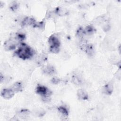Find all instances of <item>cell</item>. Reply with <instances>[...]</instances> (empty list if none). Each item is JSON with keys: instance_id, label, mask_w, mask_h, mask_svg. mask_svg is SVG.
<instances>
[{"instance_id": "10", "label": "cell", "mask_w": 121, "mask_h": 121, "mask_svg": "<svg viewBox=\"0 0 121 121\" xmlns=\"http://www.w3.org/2000/svg\"><path fill=\"white\" fill-rule=\"evenodd\" d=\"M113 88V86L112 83H107L103 87V93L106 95H110L112 93Z\"/></svg>"}, {"instance_id": "7", "label": "cell", "mask_w": 121, "mask_h": 121, "mask_svg": "<svg viewBox=\"0 0 121 121\" xmlns=\"http://www.w3.org/2000/svg\"><path fill=\"white\" fill-rule=\"evenodd\" d=\"M77 96L79 99L82 100H86L88 98V94L86 91L80 89L78 90Z\"/></svg>"}, {"instance_id": "11", "label": "cell", "mask_w": 121, "mask_h": 121, "mask_svg": "<svg viewBox=\"0 0 121 121\" xmlns=\"http://www.w3.org/2000/svg\"><path fill=\"white\" fill-rule=\"evenodd\" d=\"M10 88L14 91L15 93H16L21 91L22 90L23 86L20 82H17L15 83Z\"/></svg>"}, {"instance_id": "12", "label": "cell", "mask_w": 121, "mask_h": 121, "mask_svg": "<svg viewBox=\"0 0 121 121\" xmlns=\"http://www.w3.org/2000/svg\"><path fill=\"white\" fill-rule=\"evenodd\" d=\"M72 81L73 83L76 85H80L82 83V79L79 75L74 74L72 77Z\"/></svg>"}, {"instance_id": "5", "label": "cell", "mask_w": 121, "mask_h": 121, "mask_svg": "<svg viewBox=\"0 0 121 121\" xmlns=\"http://www.w3.org/2000/svg\"><path fill=\"white\" fill-rule=\"evenodd\" d=\"M14 94L15 92L11 88L3 89L1 92V96L6 99L11 98Z\"/></svg>"}, {"instance_id": "4", "label": "cell", "mask_w": 121, "mask_h": 121, "mask_svg": "<svg viewBox=\"0 0 121 121\" xmlns=\"http://www.w3.org/2000/svg\"><path fill=\"white\" fill-rule=\"evenodd\" d=\"M21 42L17 38L16 34L14 36H11L8 40H7L4 44V48L7 51H9L15 49L17 45Z\"/></svg>"}, {"instance_id": "9", "label": "cell", "mask_w": 121, "mask_h": 121, "mask_svg": "<svg viewBox=\"0 0 121 121\" xmlns=\"http://www.w3.org/2000/svg\"><path fill=\"white\" fill-rule=\"evenodd\" d=\"M84 52H86L88 56L90 57L93 56L95 53V49L94 48V46L91 43H87Z\"/></svg>"}, {"instance_id": "19", "label": "cell", "mask_w": 121, "mask_h": 121, "mask_svg": "<svg viewBox=\"0 0 121 121\" xmlns=\"http://www.w3.org/2000/svg\"><path fill=\"white\" fill-rule=\"evenodd\" d=\"M60 79H59L58 78H56V77L53 78L51 79V82L52 83V84H57L59 83L60 82Z\"/></svg>"}, {"instance_id": "18", "label": "cell", "mask_w": 121, "mask_h": 121, "mask_svg": "<svg viewBox=\"0 0 121 121\" xmlns=\"http://www.w3.org/2000/svg\"><path fill=\"white\" fill-rule=\"evenodd\" d=\"M18 7V4L16 1H13L9 5V8L10 9L14 11L17 10V9Z\"/></svg>"}, {"instance_id": "14", "label": "cell", "mask_w": 121, "mask_h": 121, "mask_svg": "<svg viewBox=\"0 0 121 121\" xmlns=\"http://www.w3.org/2000/svg\"><path fill=\"white\" fill-rule=\"evenodd\" d=\"M85 35L84 29L82 27H79L76 32V36L77 37L79 38L80 40H82L83 39V37L84 35Z\"/></svg>"}, {"instance_id": "16", "label": "cell", "mask_w": 121, "mask_h": 121, "mask_svg": "<svg viewBox=\"0 0 121 121\" xmlns=\"http://www.w3.org/2000/svg\"><path fill=\"white\" fill-rule=\"evenodd\" d=\"M55 12L57 15L59 16L65 15L67 13V11L66 10V9L61 7H57L56 9Z\"/></svg>"}, {"instance_id": "8", "label": "cell", "mask_w": 121, "mask_h": 121, "mask_svg": "<svg viewBox=\"0 0 121 121\" xmlns=\"http://www.w3.org/2000/svg\"><path fill=\"white\" fill-rule=\"evenodd\" d=\"M35 23L36 21L34 18L26 17L23 20L22 22H21V26H24L28 25H32L33 26H34Z\"/></svg>"}, {"instance_id": "1", "label": "cell", "mask_w": 121, "mask_h": 121, "mask_svg": "<svg viewBox=\"0 0 121 121\" xmlns=\"http://www.w3.org/2000/svg\"><path fill=\"white\" fill-rule=\"evenodd\" d=\"M15 53L19 58L25 60L32 57L35 54V51L27 44L22 43L20 44L17 50L15 52Z\"/></svg>"}, {"instance_id": "15", "label": "cell", "mask_w": 121, "mask_h": 121, "mask_svg": "<svg viewBox=\"0 0 121 121\" xmlns=\"http://www.w3.org/2000/svg\"><path fill=\"white\" fill-rule=\"evenodd\" d=\"M84 31H85V35H91L95 32V29L94 27V26H92L89 25L86 26V27L84 29Z\"/></svg>"}, {"instance_id": "6", "label": "cell", "mask_w": 121, "mask_h": 121, "mask_svg": "<svg viewBox=\"0 0 121 121\" xmlns=\"http://www.w3.org/2000/svg\"><path fill=\"white\" fill-rule=\"evenodd\" d=\"M43 71L45 74L48 75H53L56 72L55 69L51 65H47L43 69Z\"/></svg>"}, {"instance_id": "2", "label": "cell", "mask_w": 121, "mask_h": 121, "mask_svg": "<svg viewBox=\"0 0 121 121\" xmlns=\"http://www.w3.org/2000/svg\"><path fill=\"white\" fill-rule=\"evenodd\" d=\"M50 45V51L53 53H57L60 49V43L58 38L55 35H51L48 39Z\"/></svg>"}, {"instance_id": "17", "label": "cell", "mask_w": 121, "mask_h": 121, "mask_svg": "<svg viewBox=\"0 0 121 121\" xmlns=\"http://www.w3.org/2000/svg\"><path fill=\"white\" fill-rule=\"evenodd\" d=\"M29 113V111L27 109H22L19 112V115L21 117H26Z\"/></svg>"}, {"instance_id": "13", "label": "cell", "mask_w": 121, "mask_h": 121, "mask_svg": "<svg viewBox=\"0 0 121 121\" xmlns=\"http://www.w3.org/2000/svg\"><path fill=\"white\" fill-rule=\"evenodd\" d=\"M58 110L64 117H67L69 115L68 109L65 106L61 105L58 108Z\"/></svg>"}, {"instance_id": "3", "label": "cell", "mask_w": 121, "mask_h": 121, "mask_svg": "<svg viewBox=\"0 0 121 121\" xmlns=\"http://www.w3.org/2000/svg\"><path fill=\"white\" fill-rule=\"evenodd\" d=\"M35 92L37 94L42 96L43 99L44 101H49L50 96L52 94V92L47 87L38 85L35 89Z\"/></svg>"}]
</instances>
